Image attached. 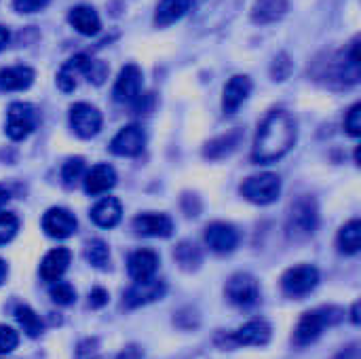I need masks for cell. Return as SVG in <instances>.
<instances>
[{"instance_id":"cell-44","label":"cell","mask_w":361,"mask_h":359,"mask_svg":"<svg viewBox=\"0 0 361 359\" xmlns=\"http://www.w3.org/2000/svg\"><path fill=\"white\" fill-rule=\"evenodd\" d=\"M357 313H360V303L353 305V324H360V315Z\"/></svg>"},{"instance_id":"cell-30","label":"cell","mask_w":361,"mask_h":359,"mask_svg":"<svg viewBox=\"0 0 361 359\" xmlns=\"http://www.w3.org/2000/svg\"><path fill=\"white\" fill-rule=\"evenodd\" d=\"M49 296H51V300H53L55 305H61V307L72 305V303L76 300L74 288H72L70 284H66V281H53V286H51V290H49Z\"/></svg>"},{"instance_id":"cell-3","label":"cell","mask_w":361,"mask_h":359,"mask_svg":"<svg viewBox=\"0 0 361 359\" xmlns=\"http://www.w3.org/2000/svg\"><path fill=\"white\" fill-rule=\"evenodd\" d=\"M341 320H343V311L336 309V307H324V309H315V311L305 313L300 317V322H298L296 332H294L296 345L305 347V345L315 343L322 336L326 326H334Z\"/></svg>"},{"instance_id":"cell-17","label":"cell","mask_w":361,"mask_h":359,"mask_svg":"<svg viewBox=\"0 0 361 359\" xmlns=\"http://www.w3.org/2000/svg\"><path fill=\"white\" fill-rule=\"evenodd\" d=\"M133 229L144 237H169L173 222L165 214H140L133 220Z\"/></svg>"},{"instance_id":"cell-33","label":"cell","mask_w":361,"mask_h":359,"mask_svg":"<svg viewBox=\"0 0 361 359\" xmlns=\"http://www.w3.org/2000/svg\"><path fill=\"white\" fill-rule=\"evenodd\" d=\"M176 258H178V262H180L184 269L197 267V264H199V260H201V256H199L197 248H195V245H190V243H182V245L176 250Z\"/></svg>"},{"instance_id":"cell-10","label":"cell","mask_w":361,"mask_h":359,"mask_svg":"<svg viewBox=\"0 0 361 359\" xmlns=\"http://www.w3.org/2000/svg\"><path fill=\"white\" fill-rule=\"evenodd\" d=\"M140 91H142V70L135 63H127L118 72L112 95L116 102L127 104V102H135L140 97Z\"/></svg>"},{"instance_id":"cell-23","label":"cell","mask_w":361,"mask_h":359,"mask_svg":"<svg viewBox=\"0 0 361 359\" xmlns=\"http://www.w3.org/2000/svg\"><path fill=\"white\" fill-rule=\"evenodd\" d=\"M192 6V0H161L157 4V13H154V23L159 28L171 25L176 21H180Z\"/></svg>"},{"instance_id":"cell-36","label":"cell","mask_w":361,"mask_h":359,"mask_svg":"<svg viewBox=\"0 0 361 359\" xmlns=\"http://www.w3.org/2000/svg\"><path fill=\"white\" fill-rule=\"evenodd\" d=\"M97 353H99L97 339H85L76 349V359H97Z\"/></svg>"},{"instance_id":"cell-25","label":"cell","mask_w":361,"mask_h":359,"mask_svg":"<svg viewBox=\"0 0 361 359\" xmlns=\"http://www.w3.org/2000/svg\"><path fill=\"white\" fill-rule=\"evenodd\" d=\"M288 11V0H256L252 8V19L256 23H273L281 19Z\"/></svg>"},{"instance_id":"cell-26","label":"cell","mask_w":361,"mask_h":359,"mask_svg":"<svg viewBox=\"0 0 361 359\" xmlns=\"http://www.w3.org/2000/svg\"><path fill=\"white\" fill-rule=\"evenodd\" d=\"M241 142V131H233V133H226V135H220L216 140H212L205 148V157L209 159H224L228 157Z\"/></svg>"},{"instance_id":"cell-16","label":"cell","mask_w":361,"mask_h":359,"mask_svg":"<svg viewBox=\"0 0 361 359\" xmlns=\"http://www.w3.org/2000/svg\"><path fill=\"white\" fill-rule=\"evenodd\" d=\"M233 341L245 347H264L271 341V326L264 320L247 322L233 334Z\"/></svg>"},{"instance_id":"cell-12","label":"cell","mask_w":361,"mask_h":359,"mask_svg":"<svg viewBox=\"0 0 361 359\" xmlns=\"http://www.w3.org/2000/svg\"><path fill=\"white\" fill-rule=\"evenodd\" d=\"M42 229L53 239H68L76 233V218L66 207H51L42 216Z\"/></svg>"},{"instance_id":"cell-39","label":"cell","mask_w":361,"mask_h":359,"mask_svg":"<svg viewBox=\"0 0 361 359\" xmlns=\"http://www.w3.org/2000/svg\"><path fill=\"white\" fill-rule=\"evenodd\" d=\"M106 303H108V292H106L104 288H93L91 294H89V305H91L93 309H99V307H104Z\"/></svg>"},{"instance_id":"cell-13","label":"cell","mask_w":361,"mask_h":359,"mask_svg":"<svg viewBox=\"0 0 361 359\" xmlns=\"http://www.w3.org/2000/svg\"><path fill=\"white\" fill-rule=\"evenodd\" d=\"M205 243L216 254H231L239 243V233L233 224L226 222H214L205 231Z\"/></svg>"},{"instance_id":"cell-27","label":"cell","mask_w":361,"mask_h":359,"mask_svg":"<svg viewBox=\"0 0 361 359\" xmlns=\"http://www.w3.org/2000/svg\"><path fill=\"white\" fill-rule=\"evenodd\" d=\"M338 248L345 254H357L361 248V222L351 220L338 233Z\"/></svg>"},{"instance_id":"cell-1","label":"cell","mask_w":361,"mask_h":359,"mask_svg":"<svg viewBox=\"0 0 361 359\" xmlns=\"http://www.w3.org/2000/svg\"><path fill=\"white\" fill-rule=\"evenodd\" d=\"M296 144V123L286 110H271L258 127L252 159L269 165L286 157Z\"/></svg>"},{"instance_id":"cell-43","label":"cell","mask_w":361,"mask_h":359,"mask_svg":"<svg viewBox=\"0 0 361 359\" xmlns=\"http://www.w3.org/2000/svg\"><path fill=\"white\" fill-rule=\"evenodd\" d=\"M4 277H6V262L0 258V284L4 281Z\"/></svg>"},{"instance_id":"cell-24","label":"cell","mask_w":361,"mask_h":359,"mask_svg":"<svg viewBox=\"0 0 361 359\" xmlns=\"http://www.w3.org/2000/svg\"><path fill=\"white\" fill-rule=\"evenodd\" d=\"M34 83V70L27 66H11L0 70V89L2 91H21Z\"/></svg>"},{"instance_id":"cell-6","label":"cell","mask_w":361,"mask_h":359,"mask_svg":"<svg viewBox=\"0 0 361 359\" xmlns=\"http://www.w3.org/2000/svg\"><path fill=\"white\" fill-rule=\"evenodd\" d=\"M38 125V112L32 104L13 102L6 110V135L11 140L27 138Z\"/></svg>"},{"instance_id":"cell-19","label":"cell","mask_w":361,"mask_h":359,"mask_svg":"<svg viewBox=\"0 0 361 359\" xmlns=\"http://www.w3.org/2000/svg\"><path fill=\"white\" fill-rule=\"evenodd\" d=\"M114 184H116V171L106 163L91 167L85 176V190L89 195H104L110 188H114Z\"/></svg>"},{"instance_id":"cell-31","label":"cell","mask_w":361,"mask_h":359,"mask_svg":"<svg viewBox=\"0 0 361 359\" xmlns=\"http://www.w3.org/2000/svg\"><path fill=\"white\" fill-rule=\"evenodd\" d=\"M82 174H85V161H82L80 157L70 159V161L63 165V169H61V178H63L66 186H74V184L82 178Z\"/></svg>"},{"instance_id":"cell-21","label":"cell","mask_w":361,"mask_h":359,"mask_svg":"<svg viewBox=\"0 0 361 359\" xmlns=\"http://www.w3.org/2000/svg\"><path fill=\"white\" fill-rule=\"evenodd\" d=\"M121 216H123V207H121L118 199H114V197H104L91 209V220L102 229L116 226L121 222Z\"/></svg>"},{"instance_id":"cell-42","label":"cell","mask_w":361,"mask_h":359,"mask_svg":"<svg viewBox=\"0 0 361 359\" xmlns=\"http://www.w3.org/2000/svg\"><path fill=\"white\" fill-rule=\"evenodd\" d=\"M8 203V190L0 186V212L4 209V205Z\"/></svg>"},{"instance_id":"cell-28","label":"cell","mask_w":361,"mask_h":359,"mask_svg":"<svg viewBox=\"0 0 361 359\" xmlns=\"http://www.w3.org/2000/svg\"><path fill=\"white\" fill-rule=\"evenodd\" d=\"M15 317H17L19 326L23 328V332H25L27 336H32V339L40 336V332H42V322H40V317H38L30 307H25V305L17 307Z\"/></svg>"},{"instance_id":"cell-2","label":"cell","mask_w":361,"mask_h":359,"mask_svg":"<svg viewBox=\"0 0 361 359\" xmlns=\"http://www.w3.org/2000/svg\"><path fill=\"white\" fill-rule=\"evenodd\" d=\"M80 76H85L93 85H102L104 78L108 76V66L104 61H99V59H93L89 55H85V53L74 55L57 72V87L63 93H70V91H74L78 87Z\"/></svg>"},{"instance_id":"cell-34","label":"cell","mask_w":361,"mask_h":359,"mask_svg":"<svg viewBox=\"0 0 361 359\" xmlns=\"http://www.w3.org/2000/svg\"><path fill=\"white\" fill-rule=\"evenodd\" d=\"M345 129L349 131V135L360 138L361 133V104H353L347 112L345 118Z\"/></svg>"},{"instance_id":"cell-40","label":"cell","mask_w":361,"mask_h":359,"mask_svg":"<svg viewBox=\"0 0 361 359\" xmlns=\"http://www.w3.org/2000/svg\"><path fill=\"white\" fill-rule=\"evenodd\" d=\"M116 359H142V355H140V351L135 347H129V349H125Z\"/></svg>"},{"instance_id":"cell-18","label":"cell","mask_w":361,"mask_h":359,"mask_svg":"<svg viewBox=\"0 0 361 359\" xmlns=\"http://www.w3.org/2000/svg\"><path fill=\"white\" fill-rule=\"evenodd\" d=\"M159 269V256L150 250H137L129 256V275L133 281H148Z\"/></svg>"},{"instance_id":"cell-32","label":"cell","mask_w":361,"mask_h":359,"mask_svg":"<svg viewBox=\"0 0 361 359\" xmlns=\"http://www.w3.org/2000/svg\"><path fill=\"white\" fill-rule=\"evenodd\" d=\"M19 229V220L13 214H0V245L8 243Z\"/></svg>"},{"instance_id":"cell-37","label":"cell","mask_w":361,"mask_h":359,"mask_svg":"<svg viewBox=\"0 0 361 359\" xmlns=\"http://www.w3.org/2000/svg\"><path fill=\"white\" fill-rule=\"evenodd\" d=\"M47 4L49 0H13V6L19 13H36V11H42Z\"/></svg>"},{"instance_id":"cell-29","label":"cell","mask_w":361,"mask_h":359,"mask_svg":"<svg viewBox=\"0 0 361 359\" xmlns=\"http://www.w3.org/2000/svg\"><path fill=\"white\" fill-rule=\"evenodd\" d=\"M87 260L95 267V269H104L110 260V250L102 239H93L87 243Z\"/></svg>"},{"instance_id":"cell-22","label":"cell","mask_w":361,"mask_h":359,"mask_svg":"<svg viewBox=\"0 0 361 359\" xmlns=\"http://www.w3.org/2000/svg\"><path fill=\"white\" fill-rule=\"evenodd\" d=\"M68 21L72 23V28L76 30V32H80V34H85V36H93V34H97L99 32V17H97V13H95V8L93 6H87V4H78V6H74L72 11H70V15H68Z\"/></svg>"},{"instance_id":"cell-20","label":"cell","mask_w":361,"mask_h":359,"mask_svg":"<svg viewBox=\"0 0 361 359\" xmlns=\"http://www.w3.org/2000/svg\"><path fill=\"white\" fill-rule=\"evenodd\" d=\"M68 264H70V250L66 248H55L51 250L42 262H40V277L44 281H59V277L68 271Z\"/></svg>"},{"instance_id":"cell-7","label":"cell","mask_w":361,"mask_h":359,"mask_svg":"<svg viewBox=\"0 0 361 359\" xmlns=\"http://www.w3.org/2000/svg\"><path fill=\"white\" fill-rule=\"evenodd\" d=\"M317 284H319V271L311 264L294 267L281 277V288L292 298H300V296L311 294L317 288Z\"/></svg>"},{"instance_id":"cell-4","label":"cell","mask_w":361,"mask_h":359,"mask_svg":"<svg viewBox=\"0 0 361 359\" xmlns=\"http://www.w3.org/2000/svg\"><path fill=\"white\" fill-rule=\"evenodd\" d=\"M279 193H281V180L275 174L250 176L241 184V195L256 205H269V203L277 201Z\"/></svg>"},{"instance_id":"cell-8","label":"cell","mask_w":361,"mask_h":359,"mask_svg":"<svg viewBox=\"0 0 361 359\" xmlns=\"http://www.w3.org/2000/svg\"><path fill=\"white\" fill-rule=\"evenodd\" d=\"M70 127L78 138H93L102 129V114L95 106L78 102L70 108Z\"/></svg>"},{"instance_id":"cell-5","label":"cell","mask_w":361,"mask_h":359,"mask_svg":"<svg viewBox=\"0 0 361 359\" xmlns=\"http://www.w3.org/2000/svg\"><path fill=\"white\" fill-rule=\"evenodd\" d=\"M317 229V205L311 197H302L292 205L288 218V233L294 239H307Z\"/></svg>"},{"instance_id":"cell-9","label":"cell","mask_w":361,"mask_h":359,"mask_svg":"<svg viewBox=\"0 0 361 359\" xmlns=\"http://www.w3.org/2000/svg\"><path fill=\"white\" fill-rule=\"evenodd\" d=\"M260 288L258 281L247 273H237L226 284V298L237 307H252L258 303Z\"/></svg>"},{"instance_id":"cell-41","label":"cell","mask_w":361,"mask_h":359,"mask_svg":"<svg viewBox=\"0 0 361 359\" xmlns=\"http://www.w3.org/2000/svg\"><path fill=\"white\" fill-rule=\"evenodd\" d=\"M8 38H11V36H8V30L0 25V51L8 44Z\"/></svg>"},{"instance_id":"cell-11","label":"cell","mask_w":361,"mask_h":359,"mask_svg":"<svg viewBox=\"0 0 361 359\" xmlns=\"http://www.w3.org/2000/svg\"><path fill=\"white\" fill-rule=\"evenodd\" d=\"M146 133L140 125H127L123 127L110 142V150L116 157H135L144 150Z\"/></svg>"},{"instance_id":"cell-15","label":"cell","mask_w":361,"mask_h":359,"mask_svg":"<svg viewBox=\"0 0 361 359\" xmlns=\"http://www.w3.org/2000/svg\"><path fill=\"white\" fill-rule=\"evenodd\" d=\"M250 93H252V80L247 76H241V74L233 76L224 87L222 110L226 114H235L243 106V102L250 97Z\"/></svg>"},{"instance_id":"cell-38","label":"cell","mask_w":361,"mask_h":359,"mask_svg":"<svg viewBox=\"0 0 361 359\" xmlns=\"http://www.w3.org/2000/svg\"><path fill=\"white\" fill-rule=\"evenodd\" d=\"M290 70H292V63L288 61V55H279V57L275 59V63H273V76H275V80L288 78Z\"/></svg>"},{"instance_id":"cell-35","label":"cell","mask_w":361,"mask_h":359,"mask_svg":"<svg viewBox=\"0 0 361 359\" xmlns=\"http://www.w3.org/2000/svg\"><path fill=\"white\" fill-rule=\"evenodd\" d=\"M19 343V336L13 328L0 326V353H11Z\"/></svg>"},{"instance_id":"cell-14","label":"cell","mask_w":361,"mask_h":359,"mask_svg":"<svg viewBox=\"0 0 361 359\" xmlns=\"http://www.w3.org/2000/svg\"><path fill=\"white\" fill-rule=\"evenodd\" d=\"M165 296V284L161 279H148V281H135L127 292H125V305L129 309L154 303Z\"/></svg>"}]
</instances>
